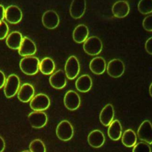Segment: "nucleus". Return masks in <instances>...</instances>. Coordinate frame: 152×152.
Wrapping results in <instances>:
<instances>
[{
  "label": "nucleus",
  "mask_w": 152,
  "mask_h": 152,
  "mask_svg": "<svg viewBox=\"0 0 152 152\" xmlns=\"http://www.w3.org/2000/svg\"><path fill=\"white\" fill-rule=\"evenodd\" d=\"M39 60L35 56H26L20 61V68L27 75H35L39 70Z\"/></svg>",
  "instance_id": "1"
},
{
  "label": "nucleus",
  "mask_w": 152,
  "mask_h": 152,
  "mask_svg": "<svg viewBox=\"0 0 152 152\" xmlns=\"http://www.w3.org/2000/svg\"><path fill=\"white\" fill-rule=\"evenodd\" d=\"M84 51L88 55L94 56L98 55L103 49V43L100 38L97 36L88 37L83 43Z\"/></svg>",
  "instance_id": "2"
},
{
  "label": "nucleus",
  "mask_w": 152,
  "mask_h": 152,
  "mask_svg": "<svg viewBox=\"0 0 152 152\" xmlns=\"http://www.w3.org/2000/svg\"><path fill=\"white\" fill-rule=\"evenodd\" d=\"M74 130L72 124L66 120L61 121L56 128L57 137L64 141L70 140L73 136Z\"/></svg>",
  "instance_id": "3"
},
{
  "label": "nucleus",
  "mask_w": 152,
  "mask_h": 152,
  "mask_svg": "<svg viewBox=\"0 0 152 152\" xmlns=\"http://www.w3.org/2000/svg\"><path fill=\"white\" fill-rule=\"evenodd\" d=\"M20 88V80L15 74H11L6 79L4 85V94L6 97L11 98L15 95Z\"/></svg>",
  "instance_id": "4"
},
{
  "label": "nucleus",
  "mask_w": 152,
  "mask_h": 152,
  "mask_svg": "<svg viewBox=\"0 0 152 152\" xmlns=\"http://www.w3.org/2000/svg\"><path fill=\"white\" fill-rule=\"evenodd\" d=\"M49 98L43 93H39L33 96L30 102V107L34 111L45 110L49 107Z\"/></svg>",
  "instance_id": "5"
},
{
  "label": "nucleus",
  "mask_w": 152,
  "mask_h": 152,
  "mask_svg": "<svg viewBox=\"0 0 152 152\" xmlns=\"http://www.w3.org/2000/svg\"><path fill=\"white\" fill-rule=\"evenodd\" d=\"M64 71L66 77L70 80L75 79L80 71V65L78 59L75 56H70L67 60Z\"/></svg>",
  "instance_id": "6"
},
{
  "label": "nucleus",
  "mask_w": 152,
  "mask_h": 152,
  "mask_svg": "<svg viewBox=\"0 0 152 152\" xmlns=\"http://www.w3.org/2000/svg\"><path fill=\"white\" fill-rule=\"evenodd\" d=\"M125 64L119 59H113L110 61L106 66L107 74L113 78L121 77L125 72Z\"/></svg>",
  "instance_id": "7"
},
{
  "label": "nucleus",
  "mask_w": 152,
  "mask_h": 152,
  "mask_svg": "<svg viewBox=\"0 0 152 152\" xmlns=\"http://www.w3.org/2000/svg\"><path fill=\"white\" fill-rule=\"evenodd\" d=\"M137 135L140 140L148 144H152V124L148 120L144 121L141 124Z\"/></svg>",
  "instance_id": "8"
},
{
  "label": "nucleus",
  "mask_w": 152,
  "mask_h": 152,
  "mask_svg": "<svg viewBox=\"0 0 152 152\" xmlns=\"http://www.w3.org/2000/svg\"><path fill=\"white\" fill-rule=\"evenodd\" d=\"M28 121L33 128H41L46 124L48 118L42 111H33L29 114Z\"/></svg>",
  "instance_id": "9"
},
{
  "label": "nucleus",
  "mask_w": 152,
  "mask_h": 152,
  "mask_svg": "<svg viewBox=\"0 0 152 152\" xmlns=\"http://www.w3.org/2000/svg\"><path fill=\"white\" fill-rule=\"evenodd\" d=\"M65 107L70 110L77 109L80 104V99L79 94L73 90H69L64 97Z\"/></svg>",
  "instance_id": "10"
},
{
  "label": "nucleus",
  "mask_w": 152,
  "mask_h": 152,
  "mask_svg": "<svg viewBox=\"0 0 152 152\" xmlns=\"http://www.w3.org/2000/svg\"><path fill=\"white\" fill-rule=\"evenodd\" d=\"M43 25L48 29L55 28L59 24L60 18L57 13L53 10L45 11L42 17Z\"/></svg>",
  "instance_id": "11"
},
{
  "label": "nucleus",
  "mask_w": 152,
  "mask_h": 152,
  "mask_svg": "<svg viewBox=\"0 0 152 152\" xmlns=\"http://www.w3.org/2000/svg\"><path fill=\"white\" fill-rule=\"evenodd\" d=\"M130 11L128 2L126 1L120 0L116 1L112 6L111 11L113 15L116 18H124L126 17Z\"/></svg>",
  "instance_id": "12"
},
{
  "label": "nucleus",
  "mask_w": 152,
  "mask_h": 152,
  "mask_svg": "<svg viewBox=\"0 0 152 152\" xmlns=\"http://www.w3.org/2000/svg\"><path fill=\"white\" fill-rule=\"evenodd\" d=\"M22 12L15 5L8 6L5 11V18L6 20L11 24H17L22 19Z\"/></svg>",
  "instance_id": "13"
},
{
  "label": "nucleus",
  "mask_w": 152,
  "mask_h": 152,
  "mask_svg": "<svg viewBox=\"0 0 152 152\" xmlns=\"http://www.w3.org/2000/svg\"><path fill=\"white\" fill-rule=\"evenodd\" d=\"M86 10L85 0H73L70 7V14L75 19L81 18Z\"/></svg>",
  "instance_id": "14"
},
{
  "label": "nucleus",
  "mask_w": 152,
  "mask_h": 152,
  "mask_svg": "<svg viewBox=\"0 0 152 152\" xmlns=\"http://www.w3.org/2000/svg\"><path fill=\"white\" fill-rule=\"evenodd\" d=\"M18 50V53L21 56H29L36 53V47L35 43L31 39L27 37H24Z\"/></svg>",
  "instance_id": "15"
},
{
  "label": "nucleus",
  "mask_w": 152,
  "mask_h": 152,
  "mask_svg": "<svg viewBox=\"0 0 152 152\" xmlns=\"http://www.w3.org/2000/svg\"><path fill=\"white\" fill-rule=\"evenodd\" d=\"M49 81L53 88L61 89L66 86L67 83L66 74L63 70L59 69L50 76Z\"/></svg>",
  "instance_id": "16"
},
{
  "label": "nucleus",
  "mask_w": 152,
  "mask_h": 152,
  "mask_svg": "<svg viewBox=\"0 0 152 152\" xmlns=\"http://www.w3.org/2000/svg\"><path fill=\"white\" fill-rule=\"evenodd\" d=\"M34 93L33 87L29 83H24L20 87L17 92V97L20 101L27 103L33 97Z\"/></svg>",
  "instance_id": "17"
},
{
  "label": "nucleus",
  "mask_w": 152,
  "mask_h": 152,
  "mask_svg": "<svg viewBox=\"0 0 152 152\" xmlns=\"http://www.w3.org/2000/svg\"><path fill=\"white\" fill-rule=\"evenodd\" d=\"M88 142L94 148L101 147L105 142L104 134L98 129H95L90 132L88 135Z\"/></svg>",
  "instance_id": "18"
},
{
  "label": "nucleus",
  "mask_w": 152,
  "mask_h": 152,
  "mask_svg": "<svg viewBox=\"0 0 152 152\" xmlns=\"http://www.w3.org/2000/svg\"><path fill=\"white\" fill-rule=\"evenodd\" d=\"M114 116V110L111 104H106L101 110L100 113V121L101 123L105 126H109L113 121Z\"/></svg>",
  "instance_id": "19"
},
{
  "label": "nucleus",
  "mask_w": 152,
  "mask_h": 152,
  "mask_svg": "<svg viewBox=\"0 0 152 152\" xmlns=\"http://www.w3.org/2000/svg\"><path fill=\"white\" fill-rule=\"evenodd\" d=\"M88 34L89 30L87 26L83 24H79L73 31V39L76 43H82L88 39Z\"/></svg>",
  "instance_id": "20"
},
{
  "label": "nucleus",
  "mask_w": 152,
  "mask_h": 152,
  "mask_svg": "<svg viewBox=\"0 0 152 152\" xmlns=\"http://www.w3.org/2000/svg\"><path fill=\"white\" fill-rule=\"evenodd\" d=\"M89 68L94 74L101 75L103 74L106 69V61L103 57H95L90 61Z\"/></svg>",
  "instance_id": "21"
},
{
  "label": "nucleus",
  "mask_w": 152,
  "mask_h": 152,
  "mask_svg": "<svg viewBox=\"0 0 152 152\" xmlns=\"http://www.w3.org/2000/svg\"><path fill=\"white\" fill-rule=\"evenodd\" d=\"M92 86V81L89 75L84 74L80 76L75 82L76 89L82 93L89 91Z\"/></svg>",
  "instance_id": "22"
},
{
  "label": "nucleus",
  "mask_w": 152,
  "mask_h": 152,
  "mask_svg": "<svg viewBox=\"0 0 152 152\" xmlns=\"http://www.w3.org/2000/svg\"><path fill=\"white\" fill-rule=\"evenodd\" d=\"M122 127L119 120L113 121L108 126L107 130L108 136L110 139L114 141L119 140L122 136Z\"/></svg>",
  "instance_id": "23"
},
{
  "label": "nucleus",
  "mask_w": 152,
  "mask_h": 152,
  "mask_svg": "<svg viewBox=\"0 0 152 152\" xmlns=\"http://www.w3.org/2000/svg\"><path fill=\"white\" fill-rule=\"evenodd\" d=\"M22 40V34L20 32L17 31H13L8 35L6 39V44L12 49H18Z\"/></svg>",
  "instance_id": "24"
},
{
  "label": "nucleus",
  "mask_w": 152,
  "mask_h": 152,
  "mask_svg": "<svg viewBox=\"0 0 152 152\" xmlns=\"http://www.w3.org/2000/svg\"><path fill=\"white\" fill-rule=\"evenodd\" d=\"M137 138L135 132L131 129H128L123 133L122 142L126 147H132L137 142Z\"/></svg>",
  "instance_id": "25"
},
{
  "label": "nucleus",
  "mask_w": 152,
  "mask_h": 152,
  "mask_svg": "<svg viewBox=\"0 0 152 152\" xmlns=\"http://www.w3.org/2000/svg\"><path fill=\"white\" fill-rule=\"evenodd\" d=\"M39 69L45 75L52 74L55 69V64L54 61L48 57L44 58L39 63Z\"/></svg>",
  "instance_id": "26"
},
{
  "label": "nucleus",
  "mask_w": 152,
  "mask_h": 152,
  "mask_svg": "<svg viewBox=\"0 0 152 152\" xmlns=\"http://www.w3.org/2000/svg\"><path fill=\"white\" fill-rule=\"evenodd\" d=\"M138 10L142 14L146 15L152 12V0H140L138 4Z\"/></svg>",
  "instance_id": "27"
},
{
  "label": "nucleus",
  "mask_w": 152,
  "mask_h": 152,
  "mask_svg": "<svg viewBox=\"0 0 152 152\" xmlns=\"http://www.w3.org/2000/svg\"><path fill=\"white\" fill-rule=\"evenodd\" d=\"M29 148L30 152H46L44 143L39 139H35L32 141Z\"/></svg>",
  "instance_id": "28"
},
{
  "label": "nucleus",
  "mask_w": 152,
  "mask_h": 152,
  "mask_svg": "<svg viewBox=\"0 0 152 152\" xmlns=\"http://www.w3.org/2000/svg\"><path fill=\"white\" fill-rule=\"evenodd\" d=\"M132 152H151V150L148 144L145 142H140L133 147Z\"/></svg>",
  "instance_id": "29"
},
{
  "label": "nucleus",
  "mask_w": 152,
  "mask_h": 152,
  "mask_svg": "<svg viewBox=\"0 0 152 152\" xmlns=\"http://www.w3.org/2000/svg\"><path fill=\"white\" fill-rule=\"evenodd\" d=\"M142 27L147 31H152V14L146 16L142 21Z\"/></svg>",
  "instance_id": "30"
},
{
  "label": "nucleus",
  "mask_w": 152,
  "mask_h": 152,
  "mask_svg": "<svg viewBox=\"0 0 152 152\" xmlns=\"http://www.w3.org/2000/svg\"><path fill=\"white\" fill-rule=\"evenodd\" d=\"M8 26L5 21H1L0 23V40L5 39L8 33Z\"/></svg>",
  "instance_id": "31"
},
{
  "label": "nucleus",
  "mask_w": 152,
  "mask_h": 152,
  "mask_svg": "<svg viewBox=\"0 0 152 152\" xmlns=\"http://www.w3.org/2000/svg\"><path fill=\"white\" fill-rule=\"evenodd\" d=\"M145 49L148 53L152 55V37L148 38L145 42Z\"/></svg>",
  "instance_id": "32"
},
{
  "label": "nucleus",
  "mask_w": 152,
  "mask_h": 152,
  "mask_svg": "<svg viewBox=\"0 0 152 152\" xmlns=\"http://www.w3.org/2000/svg\"><path fill=\"white\" fill-rule=\"evenodd\" d=\"M5 81H6V78H5V74L2 71L0 70V88H2L4 86Z\"/></svg>",
  "instance_id": "33"
},
{
  "label": "nucleus",
  "mask_w": 152,
  "mask_h": 152,
  "mask_svg": "<svg viewBox=\"0 0 152 152\" xmlns=\"http://www.w3.org/2000/svg\"><path fill=\"white\" fill-rule=\"evenodd\" d=\"M5 8L3 5H0V23L2 21V20L5 18Z\"/></svg>",
  "instance_id": "34"
},
{
  "label": "nucleus",
  "mask_w": 152,
  "mask_h": 152,
  "mask_svg": "<svg viewBox=\"0 0 152 152\" xmlns=\"http://www.w3.org/2000/svg\"><path fill=\"white\" fill-rule=\"evenodd\" d=\"M5 147V141L4 139L0 136V152H2L4 150Z\"/></svg>",
  "instance_id": "35"
},
{
  "label": "nucleus",
  "mask_w": 152,
  "mask_h": 152,
  "mask_svg": "<svg viewBox=\"0 0 152 152\" xmlns=\"http://www.w3.org/2000/svg\"><path fill=\"white\" fill-rule=\"evenodd\" d=\"M149 93H150V95L151 96V97H152V83H151V84L149 87Z\"/></svg>",
  "instance_id": "36"
},
{
  "label": "nucleus",
  "mask_w": 152,
  "mask_h": 152,
  "mask_svg": "<svg viewBox=\"0 0 152 152\" xmlns=\"http://www.w3.org/2000/svg\"><path fill=\"white\" fill-rule=\"evenodd\" d=\"M21 152H30V151H29V150H24V151H23Z\"/></svg>",
  "instance_id": "37"
}]
</instances>
